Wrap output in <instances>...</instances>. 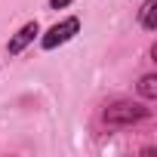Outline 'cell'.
<instances>
[{
    "label": "cell",
    "mask_w": 157,
    "mask_h": 157,
    "mask_svg": "<svg viewBox=\"0 0 157 157\" xmlns=\"http://www.w3.org/2000/svg\"><path fill=\"white\" fill-rule=\"evenodd\" d=\"M102 123L111 126V129H123V126H136V123H145L151 117V108L142 105V102H129V99H111L102 105Z\"/></svg>",
    "instance_id": "cell-1"
},
{
    "label": "cell",
    "mask_w": 157,
    "mask_h": 157,
    "mask_svg": "<svg viewBox=\"0 0 157 157\" xmlns=\"http://www.w3.org/2000/svg\"><path fill=\"white\" fill-rule=\"evenodd\" d=\"M77 34H80V19H77V16H68V19L56 22V25L40 37V49H43V52H49V49H56V46H62V43L74 40Z\"/></svg>",
    "instance_id": "cell-2"
},
{
    "label": "cell",
    "mask_w": 157,
    "mask_h": 157,
    "mask_svg": "<svg viewBox=\"0 0 157 157\" xmlns=\"http://www.w3.org/2000/svg\"><path fill=\"white\" fill-rule=\"evenodd\" d=\"M40 34V25L37 22H25L13 37H10V43H6V52L10 56H22L25 49H28V43H34V37Z\"/></svg>",
    "instance_id": "cell-3"
},
{
    "label": "cell",
    "mask_w": 157,
    "mask_h": 157,
    "mask_svg": "<svg viewBox=\"0 0 157 157\" xmlns=\"http://www.w3.org/2000/svg\"><path fill=\"white\" fill-rule=\"evenodd\" d=\"M154 13H157V0H145V3H142V10H139V28H142V31H148V34L157 28Z\"/></svg>",
    "instance_id": "cell-4"
},
{
    "label": "cell",
    "mask_w": 157,
    "mask_h": 157,
    "mask_svg": "<svg viewBox=\"0 0 157 157\" xmlns=\"http://www.w3.org/2000/svg\"><path fill=\"white\" fill-rule=\"evenodd\" d=\"M136 90H139L142 99H157V77L154 74H142L139 83H136Z\"/></svg>",
    "instance_id": "cell-5"
},
{
    "label": "cell",
    "mask_w": 157,
    "mask_h": 157,
    "mask_svg": "<svg viewBox=\"0 0 157 157\" xmlns=\"http://www.w3.org/2000/svg\"><path fill=\"white\" fill-rule=\"evenodd\" d=\"M71 3H74V0H49V10H65Z\"/></svg>",
    "instance_id": "cell-6"
}]
</instances>
